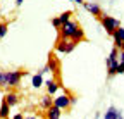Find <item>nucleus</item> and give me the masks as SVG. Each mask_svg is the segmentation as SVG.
<instances>
[{
    "instance_id": "1a4fd4ad",
    "label": "nucleus",
    "mask_w": 124,
    "mask_h": 119,
    "mask_svg": "<svg viewBox=\"0 0 124 119\" xmlns=\"http://www.w3.org/2000/svg\"><path fill=\"white\" fill-rule=\"evenodd\" d=\"M9 116H10V105L4 98L2 103H0V119H9Z\"/></svg>"
},
{
    "instance_id": "b1692460",
    "label": "nucleus",
    "mask_w": 124,
    "mask_h": 119,
    "mask_svg": "<svg viewBox=\"0 0 124 119\" xmlns=\"http://www.w3.org/2000/svg\"><path fill=\"white\" fill-rule=\"evenodd\" d=\"M23 2H24V0H16V5H17V7H19V5H21Z\"/></svg>"
},
{
    "instance_id": "0eeeda50",
    "label": "nucleus",
    "mask_w": 124,
    "mask_h": 119,
    "mask_svg": "<svg viewBox=\"0 0 124 119\" xmlns=\"http://www.w3.org/2000/svg\"><path fill=\"white\" fill-rule=\"evenodd\" d=\"M85 9H86L90 14H93L95 17H100V16H102V9H100V5H98V4H93V2H85Z\"/></svg>"
},
{
    "instance_id": "2eb2a0df",
    "label": "nucleus",
    "mask_w": 124,
    "mask_h": 119,
    "mask_svg": "<svg viewBox=\"0 0 124 119\" xmlns=\"http://www.w3.org/2000/svg\"><path fill=\"white\" fill-rule=\"evenodd\" d=\"M86 40V36H85V31H83V29L79 28V29H78V31L74 33V36L71 38V41H74L76 43V45H78V43H79V41H85Z\"/></svg>"
},
{
    "instance_id": "dca6fc26",
    "label": "nucleus",
    "mask_w": 124,
    "mask_h": 119,
    "mask_svg": "<svg viewBox=\"0 0 124 119\" xmlns=\"http://www.w3.org/2000/svg\"><path fill=\"white\" fill-rule=\"evenodd\" d=\"M117 109L114 107V105H110V107H108V111L105 112V116H103V119H117Z\"/></svg>"
},
{
    "instance_id": "5701e85b",
    "label": "nucleus",
    "mask_w": 124,
    "mask_h": 119,
    "mask_svg": "<svg viewBox=\"0 0 124 119\" xmlns=\"http://www.w3.org/2000/svg\"><path fill=\"white\" fill-rule=\"evenodd\" d=\"M12 119H24V116H23V114H16Z\"/></svg>"
},
{
    "instance_id": "4be33fe9",
    "label": "nucleus",
    "mask_w": 124,
    "mask_h": 119,
    "mask_svg": "<svg viewBox=\"0 0 124 119\" xmlns=\"http://www.w3.org/2000/svg\"><path fill=\"white\" fill-rule=\"evenodd\" d=\"M69 2H74V4H81V5H85L83 0H69Z\"/></svg>"
},
{
    "instance_id": "aec40b11",
    "label": "nucleus",
    "mask_w": 124,
    "mask_h": 119,
    "mask_svg": "<svg viewBox=\"0 0 124 119\" xmlns=\"http://www.w3.org/2000/svg\"><path fill=\"white\" fill-rule=\"evenodd\" d=\"M0 88H7V81H5V72L0 71Z\"/></svg>"
},
{
    "instance_id": "7ed1b4c3",
    "label": "nucleus",
    "mask_w": 124,
    "mask_h": 119,
    "mask_svg": "<svg viewBox=\"0 0 124 119\" xmlns=\"http://www.w3.org/2000/svg\"><path fill=\"white\" fill-rule=\"evenodd\" d=\"M79 29V24H78L76 21H67L66 24H62L60 28V40H71L74 36V33Z\"/></svg>"
},
{
    "instance_id": "4468645a",
    "label": "nucleus",
    "mask_w": 124,
    "mask_h": 119,
    "mask_svg": "<svg viewBox=\"0 0 124 119\" xmlns=\"http://www.w3.org/2000/svg\"><path fill=\"white\" fill-rule=\"evenodd\" d=\"M46 67H48V71H52V72H59V61L54 55L48 57V64H46Z\"/></svg>"
},
{
    "instance_id": "20e7f679",
    "label": "nucleus",
    "mask_w": 124,
    "mask_h": 119,
    "mask_svg": "<svg viewBox=\"0 0 124 119\" xmlns=\"http://www.w3.org/2000/svg\"><path fill=\"white\" fill-rule=\"evenodd\" d=\"M24 71H7L5 72V81H7V86L9 88H16V86H19L21 85V79L24 76Z\"/></svg>"
},
{
    "instance_id": "393cba45",
    "label": "nucleus",
    "mask_w": 124,
    "mask_h": 119,
    "mask_svg": "<svg viewBox=\"0 0 124 119\" xmlns=\"http://www.w3.org/2000/svg\"><path fill=\"white\" fill-rule=\"evenodd\" d=\"M117 119H124V117H122V112H121V111L117 112Z\"/></svg>"
},
{
    "instance_id": "6e6552de",
    "label": "nucleus",
    "mask_w": 124,
    "mask_h": 119,
    "mask_svg": "<svg viewBox=\"0 0 124 119\" xmlns=\"http://www.w3.org/2000/svg\"><path fill=\"white\" fill-rule=\"evenodd\" d=\"M112 36H114V43H116V47L117 48H121V45H122V41H124V28H117L116 31L112 33Z\"/></svg>"
},
{
    "instance_id": "ddd939ff",
    "label": "nucleus",
    "mask_w": 124,
    "mask_h": 119,
    "mask_svg": "<svg viewBox=\"0 0 124 119\" xmlns=\"http://www.w3.org/2000/svg\"><path fill=\"white\" fill-rule=\"evenodd\" d=\"M46 119H60V109L52 105L48 111H46Z\"/></svg>"
},
{
    "instance_id": "a878e982",
    "label": "nucleus",
    "mask_w": 124,
    "mask_h": 119,
    "mask_svg": "<svg viewBox=\"0 0 124 119\" xmlns=\"http://www.w3.org/2000/svg\"><path fill=\"white\" fill-rule=\"evenodd\" d=\"M24 119H38L36 116H28V117H24Z\"/></svg>"
},
{
    "instance_id": "423d86ee",
    "label": "nucleus",
    "mask_w": 124,
    "mask_h": 119,
    "mask_svg": "<svg viewBox=\"0 0 124 119\" xmlns=\"http://www.w3.org/2000/svg\"><path fill=\"white\" fill-rule=\"evenodd\" d=\"M54 105L59 107L60 111H66V109H69V107L72 105V103H71L69 95H60V97H57V98L54 100Z\"/></svg>"
},
{
    "instance_id": "a211bd4d",
    "label": "nucleus",
    "mask_w": 124,
    "mask_h": 119,
    "mask_svg": "<svg viewBox=\"0 0 124 119\" xmlns=\"http://www.w3.org/2000/svg\"><path fill=\"white\" fill-rule=\"evenodd\" d=\"M71 17H72V12L71 10H66V12H62L60 16H59V19H60L62 24H66L67 21H71Z\"/></svg>"
},
{
    "instance_id": "39448f33",
    "label": "nucleus",
    "mask_w": 124,
    "mask_h": 119,
    "mask_svg": "<svg viewBox=\"0 0 124 119\" xmlns=\"http://www.w3.org/2000/svg\"><path fill=\"white\" fill-rule=\"evenodd\" d=\"M76 48V43L71 41V40H59L57 41V45H55V50L59 54H69Z\"/></svg>"
},
{
    "instance_id": "bb28decb",
    "label": "nucleus",
    "mask_w": 124,
    "mask_h": 119,
    "mask_svg": "<svg viewBox=\"0 0 124 119\" xmlns=\"http://www.w3.org/2000/svg\"><path fill=\"white\" fill-rule=\"evenodd\" d=\"M121 52H124V41H122V45H121Z\"/></svg>"
},
{
    "instance_id": "f8f14e48",
    "label": "nucleus",
    "mask_w": 124,
    "mask_h": 119,
    "mask_svg": "<svg viewBox=\"0 0 124 119\" xmlns=\"http://www.w3.org/2000/svg\"><path fill=\"white\" fill-rule=\"evenodd\" d=\"M45 85H46V92H48V95H54V93H57V90H59V83H55L54 79H46L45 81Z\"/></svg>"
},
{
    "instance_id": "9b49d317",
    "label": "nucleus",
    "mask_w": 124,
    "mask_h": 119,
    "mask_svg": "<svg viewBox=\"0 0 124 119\" xmlns=\"http://www.w3.org/2000/svg\"><path fill=\"white\" fill-rule=\"evenodd\" d=\"M52 105H54V100L50 98V95H48V93H46L45 97H41V100H40V107H41L43 111H48Z\"/></svg>"
},
{
    "instance_id": "9d476101",
    "label": "nucleus",
    "mask_w": 124,
    "mask_h": 119,
    "mask_svg": "<svg viewBox=\"0 0 124 119\" xmlns=\"http://www.w3.org/2000/svg\"><path fill=\"white\" fill-rule=\"evenodd\" d=\"M4 98L7 100V103H9L10 107H12V105H17V103H19V100H21V98H19V95H17V93H14V92H9V93H7Z\"/></svg>"
},
{
    "instance_id": "c85d7f7f",
    "label": "nucleus",
    "mask_w": 124,
    "mask_h": 119,
    "mask_svg": "<svg viewBox=\"0 0 124 119\" xmlns=\"http://www.w3.org/2000/svg\"><path fill=\"white\" fill-rule=\"evenodd\" d=\"M45 119H46V117H45Z\"/></svg>"
},
{
    "instance_id": "cd10ccee",
    "label": "nucleus",
    "mask_w": 124,
    "mask_h": 119,
    "mask_svg": "<svg viewBox=\"0 0 124 119\" xmlns=\"http://www.w3.org/2000/svg\"><path fill=\"white\" fill-rule=\"evenodd\" d=\"M0 16H2V12H0Z\"/></svg>"
},
{
    "instance_id": "f03ea898",
    "label": "nucleus",
    "mask_w": 124,
    "mask_h": 119,
    "mask_svg": "<svg viewBox=\"0 0 124 119\" xmlns=\"http://www.w3.org/2000/svg\"><path fill=\"white\" fill-rule=\"evenodd\" d=\"M117 66H119V57H117V47L112 48L110 55L107 57V74L108 78H112L117 74Z\"/></svg>"
},
{
    "instance_id": "6ab92c4d",
    "label": "nucleus",
    "mask_w": 124,
    "mask_h": 119,
    "mask_svg": "<svg viewBox=\"0 0 124 119\" xmlns=\"http://www.w3.org/2000/svg\"><path fill=\"white\" fill-rule=\"evenodd\" d=\"M7 29H9L7 23H0V38H4L7 35Z\"/></svg>"
},
{
    "instance_id": "f3484780",
    "label": "nucleus",
    "mask_w": 124,
    "mask_h": 119,
    "mask_svg": "<svg viewBox=\"0 0 124 119\" xmlns=\"http://www.w3.org/2000/svg\"><path fill=\"white\" fill-rule=\"evenodd\" d=\"M31 85H33L35 88H40V86L43 85V76H41L40 72H38V74H35V76L31 78Z\"/></svg>"
},
{
    "instance_id": "f257e3e1",
    "label": "nucleus",
    "mask_w": 124,
    "mask_h": 119,
    "mask_svg": "<svg viewBox=\"0 0 124 119\" xmlns=\"http://www.w3.org/2000/svg\"><path fill=\"white\" fill-rule=\"evenodd\" d=\"M98 21H100V24L103 26V29H105L108 35H112L116 29L121 26V21H117V19H116V17H112V16H105V14L98 17Z\"/></svg>"
},
{
    "instance_id": "412c9836",
    "label": "nucleus",
    "mask_w": 124,
    "mask_h": 119,
    "mask_svg": "<svg viewBox=\"0 0 124 119\" xmlns=\"http://www.w3.org/2000/svg\"><path fill=\"white\" fill-rule=\"evenodd\" d=\"M52 26H54L55 29H59V31H60V28H62V23H60V19H59V17H54V19H52Z\"/></svg>"
}]
</instances>
